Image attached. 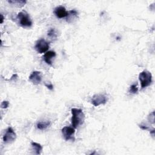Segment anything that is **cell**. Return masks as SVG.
I'll return each mask as SVG.
<instances>
[{
	"mask_svg": "<svg viewBox=\"0 0 155 155\" xmlns=\"http://www.w3.org/2000/svg\"><path fill=\"white\" fill-rule=\"evenodd\" d=\"M71 113L72 115L71 119L72 127L74 129H76L83 124L85 120V115L81 109L76 108H72Z\"/></svg>",
	"mask_w": 155,
	"mask_h": 155,
	"instance_id": "6da1fadb",
	"label": "cell"
},
{
	"mask_svg": "<svg viewBox=\"0 0 155 155\" xmlns=\"http://www.w3.org/2000/svg\"><path fill=\"white\" fill-rule=\"evenodd\" d=\"M139 80L141 82V88H145L150 85L152 82V75L147 70L141 72L139 75Z\"/></svg>",
	"mask_w": 155,
	"mask_h": 155,
	"instance_id": "7a4b0ae2",
	"label": "cell"
},
{
	"mask_svg": "<svg viewBox=\"0 0 155 155\" xmlns=\"http://www.w3.org/2000/svg\"><path fill=\"white\" fill-rule=\"evenodd\" d=\"M17 18L19 20V24L22 27H30L32 25V21L29 15L25 11H22L18 14Z\"/></svg>",
	"mask_w": 155,
	"mask_h": 155,
	"instance_id": "3957f363",
	"label": "cell"
},
{
	"mask_svg": "<svg viewBox=\"0 0 155 155\" xmlns=\"http://www.w3.org/2000/svg\"><path fill=\"white\" fill-rule=\"evenodd\" d=\"M108 101V97L104 94H97L92 97L91 103L95 107L104 105Z\"/></svg>",
	"mask_w": 155,
	"mask_h": 155,
	"instance_id": "277c9868",
	"label": "cell"
},
{
	"mask_svg": "<svg viewBox=\"0 0 155 155\" xmlns=\"http://www.w3.org/2000/svg\"><path fill=\"white\" fill-rule=\"evenodd\" d=\"M75 130L73 127H71L69 126H66L62 129V133H63L64 138L66 141H74L75 140Z\"/></svg>",
	"mask_w": 155,
	"mask_h": 155,
	"instance_id": "5b68a950",
	"label": "cell"
},
{
	"mask_svg": "<svg viewBox=\"0 0 155 155\" xmlns=\"http://www.w3.org/2000/svg\"><path fill=\"white\" fill-rule=\"evenodd\" d=\"M49 49V44L44 39L38 40L35 46V49L39 53H43L46 52Z\"/></svg>",
	"mask_w": 155,
	"mask_h": 155,
	"instance_id": "8992f818",
	"label": "cell"
},
{
	"mask_svg": "<svg viewBox=\"0 0 155 155\" xmlns=\"http://www.w3.org/2000/svg\"><path fill=\"white\" fill-rule=\"evenodd\" d=\"M16 138V135L13 129L9 127L6 130V132L3 136V141L4 143H11L13 142Z\"/></svg>",
	"mask_w": 155,
	"mask_h": 155,
	"instance_id": "52a82bcc",
	"label": "cell"
},
{
	"mask_svg": "<svg viewBox=\"0 0 155 155\" xmlns=\"http://www.w3.org/2000/svg\"><path fill=\"white\" fill-rule=\"evenodd\" d=\"M30 81L34 85H38L42 81L41 72L39 71H34L28 77Z\"/></svg>",
	"mask_w": 155,
	"mask_h": 155,
	"instance_id": "ba28073f",
	"label": "cell"
},
{
	"mask_svg": "<svg viewBox=\"0 0 155 155\" xmlns=\"http://www.w3.org/2000/svg\"><path fill=\"white\" fill-rule=\"evenodd\" d=\"M54 13L57 18H63L68 17L69 12L66 11V9L63 6H58L55 9Z\"/></svg>",
	"mask_w": 155,
	"mask_h": 155,
	"instance_id": "9c48e42d",
	"label": "cell"
},
{
	"mask_svg": "<svg viewBox=\"0 0 155 155\" xmlns=\"http://www.w3.org/2000/svg\"><path fill=\"white\" fill-rule=\"evenodd\" d=\"M56 56V53L53 51L47 52L44 55V60L46 63L50 66L52 65V59Z\"/></svg>",
	"mask_w": 155,
	"mask_h": 155,
	"instance_id": "30bf717a",
	"label": "cell"
},
{
	"mask_svg": "<svg viewBox=\"0 0 155 155\" xmlns=\"http://www.w3.org/2000/svg\"><path fill=\"white\" fill-rule=\"evenodd\" d=\"M51 122L49 121H40L38 122L37 124V128L40 130H44L50 127Z\"/></svg>",
	"mask_w": 155,
	"mask_h": 155,
	"instance_id": "8fae6325",
	"label": "cell"
},
{
	"mask_svg": "<svg viewBox=\"0 0 155 155\" xmlns=\"http://www.w3.org/2000/svg\"><path fill=\"white\" fill-rule=\"evenodd\" d=\"M8 3L16 7L21 8L26 4L27 1L24 0H9Z\"/></svg>",
	"mask_w": 155,
	"mask_h": 155,
	"instance_id": "7c38bea8",
	"label": "cell"
},
{
	"mask_svg": "<svg viewBox=\"0 0 155 155\" xmlns=\"http://www.w3.org/2000/svg\"><path fill=\"white\" fill-rule=\"evenodd\" d=\"M31 145H32L33 150L35 151V154H41L43 148V146L40 144L33 141L31 142Z\"/></svg>",
	"mask_w": 155,
	"mask_h": 155,
	"instance_id": "4fadbf2b",
	"label": "cell"
},
{
	"mask_svg": "<svg viewBox=\"0 0 155 155\" xmlns=\"http://www.w3.org/2000/svg\"><path fill=\"white\" fill-rule=\"evenodd\" d=\"M47 35L49 37H50L52 40H54V39H56L58 37V34L56 31L55 30V28H51L49 29V30L48 31L47 33Z\"/></svg>",
	"mask_w": 155,
	"mask_h": 155,
	"instance_id": "5bb4252c",
	"label": "cell"
},
{
	"mask_svg": "<svg viewBox=\"0 0 155 155\" xmlns=\"http://www.w3.org/2000/svg\"><path fill=\"white\" fill-rule=\"evenodd\" d=\"M138 91V87L136 84H133L130 87L129 92L132 94H136Z\"/></svg>",
	"mask_w": 155,
	"mask_h": 155,
	"instance_id": "9a60e30c",
	"label": "cell"
},
{
	"mask_svg": "<svg viewBox=\"0 0 155 155\" xmlns=\"http://www.w3.org/2000/svg\"><path fill=\"white\" fill-rule=\"evenodd\" d=\"M148 120L152 124H154V112H152L148 117Z\"/></svg>",
	"mask_w": 155,
	"mask_h": 155,
	"instance_id": "2e32d148",
	"label": "cell"
},
{
	"mask_svg": "<svg viewBox=\"0 0 155 155\" xmlns=\"http://www.w3.org/2000/svg\"><path fill=\"white\" fill-rule=\"evenodd\" d=\"M9 106V102L7 101H4L3 102H2L1 107L2 109H7L8 108Z\"/></svg>",
	"mask_w": 155,
	"mask_h": 155,
	"instance_id": "e0dca14e",
	"label": "cell"
},
{
	"mask_svg": "<svg viewBox=\"0 0 155 155\" xmlns=\"http://www.w3.org/2000/svg\"><path fill=\"white\" fill-rule=\"evenodd\" d=\"M45 85L47 88L50 90H52L53 89V85L52 84H45Z\"/></svg>",
	"mask_w": 155,
	"mask_h": 155,
	"instance_id": "ac0fdd59",
	"label": "cell"
},
{
	"mask_svg": "<svg viewBox=\"0 0 155 155\" xmlns=\"http://www.w3.org/2000/svg\"><path fill=\"white\" fill-rule=\"evenodd\" d=\"M139 127L142 129V130H149V128L148 126H144V125H139Z\"/></svg>",
	"mask_w": 155,
	"mask_h": 155,
	"instance_id": "d6986e66",
	"label": "cell"
},
{
	"mask_svg": "<svg viewBox=\"0 0 155 155\" xmlns=\"http://www.w3.org/2000/svg\"><path fill=\"white\" fill-rule=\"evenodd\" d=\"M0 16H1V24H2L3 22V21H4V16L2 14L0 15Z\"/></svg>",
	"mask_w": 155,
	"mask_h": 155,
	"instance_id": "ffe728a7",
	"label": "cell"
}]
</instances>
